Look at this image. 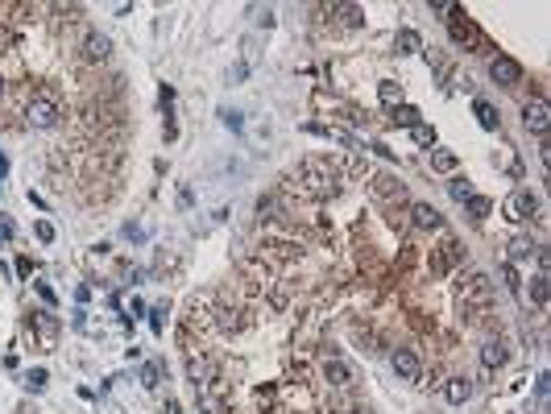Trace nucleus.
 I'll return each instance as SVG.
<instances>
[{
	"instance_id": "ddd939ff",
	"label": "nucleus",
	"mask_w": 551,
	"mask_h": 414,
	"mask_svg": "<svg viewBox=\"0 0 551 414\" xmlns=\"http://www.w3.org/2000/svg\"><path fill=\"white\" fill-rule=\"evenodd\" d=\"M187 377H191V385L195 390H208L212 381H216V369H212V360H187Z\"/></svg>"
},
{
	"instance_id": "393cba45",
	"label": "nucleus",
	"mask_w": 551,
	"mask_h": 414,
	"mask_svg": "<svg viewBox=\"0 0 551 414\" xmlns=\"http://www.w3.org/2000/svg\"><path fill=\"white\" fill-rule=\"evenodd\" d=\"M410 137H414V145H423V150H435V129H431L427 120H419V125L410 129Z\"/></svg>"
},
{
	"instance_id": "9b49d317",
	"label": "nucleus",
	"mask_w": 551,
	"mask_h": 414,
	"mask_svg": "<svg viewBox=\"0 0 551 414\" xmlns=\"http://www.w3.org/2000/svg\"><path fill=\"white\" fill-rule=\"evenodd\" d=\"M108 50H112V46H108V38H104V33H95V29H91V33L83 38V46H79L83 63H104V58H108Z\"/></svg>"
},
{
	"instance_id": "4468645a",
	"label": "nucleus",
	"mask_w": 551,
	"mask_h": 414,
	"mask_svg": "<svg viewBox=\"0 0 551 414\" xmlns=\"http://www.w3.org/2000/svg\"><path fill=\"white\" fill-rule=\"evenodd\" d=\"M444 398H448L452 406H465L472 398V381L469 377H448V381H444Z\"/></svg>"
},
{
	"instance_id": "2f4dec72",
	"label": "nucleus",
	"mask_w": 551,
	"mask_h": 414,
	"mask_svg": "<svg viewBox=\"0 0 551 414\" xmlns=\"http://www.w3.org/2000/svg\"><path fill=\"white\" fill-rule=\"evenodd\" d=\"M46 381H50V377H46V369H33V373L25 377V385H29V390H46Z\"/></svg>"
},
{
	"instance_id": "9d476101",
	"label": "nucleus",
	"mask_w": 551,
	"mask_h": 414,
	"mask_svg": "<svg viewBox=\"0 0 551 414\" xmlns=\"http://www.w3.org/2000/svg\"><path fill=\"white\" fill-rule=\"evenodd\" d=\"M410 224H414L419 232H440V228H444V216H440L431 203H414V207H410Z\"/></svg>"
},
{
	"instance_id": "a211bd4d",
	"label": "nucleus",
	"mask_w": 551,
	"mask_h": 414,
	"mask_svg": "<svg viewBox=\"0 0 551 414\" xmlns=\"http://www.w3.org/2000/svg\"><path fill=\"white\" fill-rule=\"evenodd\" d=\"M373 195H378V199H390V195L402 199V182H398L394 174H378V178H373Z\"/></svg>"
},
{
	"instance_id": "412c9836",
	"label": "nucleus",
	"mask_w": 551,
	"mask_h": 414,
	"mask_svg": "<svg viewBox=\"0 0 551 414\" xmlns=\"http://www.w3.org/2000/svg\"><path fill=\"white\" fill-rule=\"evenodd\" d=\"M456 166H460V158H456L452 150H431V170H435V174H452Z\"/></svg>"
},
{
	"instance_id": "a878e982",
	"label": "nucleus",
	"mask_w": 551,
	"mask_h": 414,
	"mask_svg": "<svg viewBox=\"0 0 551 414\" xmlns=\"http://www.w3.org/2000/svg\"><path fill=\"white\" fill-rule=\"evenodd\" d=\"M448 195H452L456 203H465V199L472 195V182L465 178V174H456V178H448Z\"/></svg>"
},
{
	"instance_id": "5701e85b",
	"label": "nucleus",
	"mask_w": 551,
	"mask_h": 414,
	"mask_svg": "<svg viewBox=\"0 0 551 414\" xmlns=\"http://www.w3.org/2000/svg\"><path fill=\"white\" fill-rule=\"evenodd\" d=\"M378 99H382V104H386V108H398V104H402V83H378Z\"/></svg>"
},
{
	"instance_id": "aec40b11",
	"label": "nucleus",
	"mask_w": 551,
	"mask_h": 414,
	"mask_svg": "<svg viewBox=\"0 0 551 414\" xmlns=\"http://www.w3.org/2000/svg\"><path fill=\"white\" fill-rule=\"evenodd\" d=\"M472 116H476V125H481L485 133H493V129H497V112H493V104L476 99V104H472Z\"/></svg>"
},
{
	"instance_id": "72a5a7b5",
	"label": "nucleus",
	"mask_w": 551,
	"mask_h": 414,
	"mask_svg": "<svg viewBox=\"0 0 551 414\" xmlns=\"http://www.w3.org/2000/svg\"><path fill=\"white\" fill-rule=\"evenodd\" d=\"M220 116H224V125H228L233 133H240V129H245V120H240V112H220Z\"/></svg>"
},
{
	"instance_id": "f704fd0d",
	"label": "nucleus",
	"mask_w": 551,
	"mask_h": 414,
	"mask_svg": "<svg viewBox=\"0 0 551 414\" xmlns=\"http://www.w3.org/2000/svg\"><path fill=\"white\" fill-rule=\"evenodd\" d=\"M162 315H166L162 307H154V311H150V331H154V335H162Z\"/></svg>"
},
{
	"instance_id": "f3484780",
	"label": "nucleus",
	"mask_w": 551,
	"mask_h": 414,
	"mask_svg": "<svg viewBox=\"0 0 551 414\" xmlns=\"http://www.w3.org/2000/svg\"><path fill=\"white\" fill-rule=\"evenodd\" d=\"M531 303H535V307H548L551 303V278L548 273H535V278H531Z\"/></svg>"
},
{
	"instance_id": "c85d7f7f",
	"label": "nucleus",
	"mask_w": 551,
	"mask_h": 414,
	"mask_svg": "<svg viewBox=\"0 0 551 414\" xmlns=\"http://www.w3.org/2000/svg\"><path fill=\"white\" fill-rule=\"evenodd\" d=\"M502 278H506V290H510V294H518V290H522V278H518V269H514L510 261L502 265Z\"/></svg>"
},
{
	"instance_id": "6e6552de",
	"label": "nucleus",
	"mask_w": 551,
	"mask_h": 414,
	"mask_svg": "<svg viewBox=\"0 0 551 414\" xmlns=\"http://www.w3.org/2000/svg\"><path fill=\"white\" fill-rule=\"evenodd\" d=\"M323 381H327L332 390H348V385H352V365H348L344 356H327V360H323Z\"/></svg>"
},
{
	"instance_id": "6ab92c4d",
	"label": "nucleus",
	"mask_w": 551,
	"mask_h": 414,
	"mask_svg": "<svg viewBox=\"0 0 551 414\" xmlns=\"http://www.w3.org/2000/svg\"><path fill=\"white\" fill-rule=\"evenodd\" d=\"M394 46H398V54H419V50H423V38H419L414 29H398Z\"/></svg>"
},
{
	"instance_id": "ea45409f",
	"label": "nucleus",
	"mask_w": 551,
	"mask_h": 414,
	"mask_svg": "<svg viewBox=\"0 0 551 414\" xmlns=\"http://www.w3.org/2000/svg\"><path fill=\"white\" fill-rule=\"evenodd\" d=\"M4 174H8V158H4V154H0V178H4Z\"/></svg>"
},
{
	"instance_id": "e433bc0d",
	"label": "nucleus",
	"mask_w": 551,
	"mask_h": 414,
	"mask_svg": "<svg viewBox=\"0 0 551 414\" xmlns=\"http://www.w3.org/2000/svg\"><path fill=\"white\" fill-rule=\"evenodd\" d=\"M141 377H146V385L154 390V385H157V365H146V373H141Z\"/></svg>"
},
{
	"instance_id": "4c0bfd02",
	"label": "nucleus",
	"mask_w": 551,
	"mask_h": 414,
	"mask_svg": "<svg viewBox=\"0 0 551 414\" xmlns=\"http://www.w3.org/2000/svg\"><path fill=\"white\" fill-rule=\"evenodd\" d=\"M17 273H21V278H29V273H33V261H29V257H21V261H17Z\"/></svg>"
},
{
	"instance_id": "f8f14e48",
	"label": "nucleus",
	"mask_w": 551,
	"mask_h": 414,
	"mask_svg": "<svg viewBox=\"0 0 551 414\" xmlns=\"http://www.w3.org/2000/svg\"><path fill=\"white\" fill-rule=\"evenodd\" d=\"M506 360H510V348H506L502 340H485V344H481V365H485V369H502Z\"/></svg>"
},
{
	"instance_id": "c9c22d12",
	"label": "nucleus",
	"mask_w": 551,
	"mask_h": 414,
	"mask_svg": "<svg viewBox=\"0 0 551 414\" xmlns=\"http://www.w3.org/2000/svg\"><path fill=\"white\" fill-rule=\"evenodd\" d=\"M452 8L456 4H448V0H431V13H440V17H452Z\"/></svg>"
},
{
	"instance_id": "c756f323",
	"label": "nucleus",
	"mask_w": 551,
	"mask_h": 414,
	"mask_svg": "<svg viewBox=\"0 0 551 414\" xmlns=\"http://www.w3.org/2000/svg\"><path fill=\"white\" fill-rule=\"evenodd\" d=\"M157 99H162V112H166V116H174V87H170V83H162Z\"/></svg>"
},
{
	"instance_id": "a19ab883",
	"label": "nucleus",
	"mask_w": 551,
	"mask_h": 414,
	"mask_svg": "<svg viewBox=\"0 0 551 414\" xmlns=\"http://www.w3.org/2000/svg\"><path fill=\"white\" fill-rule=\"evenodd\" d=\"M0 91H4V83H0Z\"/></svg>"
},
{
	"instance_id": "7c9ffc66",
	"label": "nucleus",
	"mask_w": 551,
	"mask_h": 414,
	"mask_svg": "<svg viewBox=\"0 0 551 414\" xmlns=\"http://www.w3.org/2000/svg\"><path fill=\"white\" fill-rule=\"evenodd\" d=\"M33 232H38V241H42V245H50V241H54V224H50V220H38V224H33Z\"/></svg>"
},
{
	"instance_id": "bb28decb",
	"label": "nucleus",
	"mask_w": 551,
	"mask_h": 414,
	"mask_svg": "<svg viewBox=\"0 0 551 414\" xmlns=\"http://www.w3.org/2000/svg\"><path fill=\"white\" fill-rule=\"evenodd\" d=\"M336 13L344 17V25H361V21H365V13H361L357 4H336Z\"/></svg>"
},
{
	"instance_id": "b1692460",
	"label": "nucleus",
	"mask_w": 551,
	"mask_h": 414,
	"mask_svg": "<svg viewBox=\"0 0 551 414\" xmlns=\"http://www.w3.org/2000/svg\"><path fill=\"white\" fill-rule=\"evenodd\" d=\"M465 212H469L472 220H485V216L493 212V203H489L485 195H469V199H465Z\"/></svg>"
},
{
	"instance_id": "473e14b6",
	"label": "nucleus",
	"mask_w": 551,
	"mask_h": 414,
	"mask_svg": "<svg viewBox=\"0 0 551 414\" xmlns=\"http://www.w3.org/2000/svg\"><path fill=\"white\" fill-rule=\"evenodd\" d=\"M33 290L42 294V303H46V307H54V303H59V294H54V290H50L46 282H33Z\"/></svg>"
},
{
	"instance_id": "4be33fe9",
	"label": "nucleus",
	"mask_w": 551,
	"mask_h": 414,
	"mask_svg": "<svg viewBox=\"0 0 551 414\" xmlns=\"http://www.w3.org/2000/svg\"><path fill=\"white\" fill-rule=\"evenodd\" d=\"M390 120L398 125V129H414V125H419V108H410V104H398Z\"/></svg>"
},
{
	"instance_id": "2eb2a0df",
	"label": "nucleus",
	"mask_w": 551,
	"mask_h": 414,
	"mask_svg": "<svg viewBox=\"0 0 551 414\" xmlns=\"http://www.w3.org/2000/svg\"><path fill=\"white\" fill-rule=\"evenodd\" d=\"M216 328L224 331V335H233V331L245 328V315H240V307H228V303H220V307H216Z\"/></svg>"
},
{
	"instance_id": "1a4fd4ad",
	"label": "nucleus",
	"mask_w": 551,
	"mask_h": 414,
	"mask_svg": "<svg viewBox=\"0 0 551 414\" xmlns=\"http://www.w3.org/2000/svg\"><path fill=\"white\" fill-rule=\"evenodd\" d=\"M460 290H465V303H472V307H489V298H493V282L485 273H469V282Z\"/></svg>"
},
{
	"instance_id": "7ed1b4c3",
	"label": "nucleus",
	"mask_w": 551,
	"mask_h": 414,
	"mask_svg": "<svg viewBox=\"0 0 551 414\" xmlns=\"http://www.w3.org/2000/svg\"><path fill=\"white\" fill-rule=\"evenodd\" d=\"M448 33H452V42H460V46H481V50H489V42H485V33L476 29V21H472L469 13H460V8H452Z\"/></svg>"
},
{
	"instance_id": "20e7f679",
	"label": "nucleus",
	"mask_w": 551,
	"mask_h": 414,
	"mask_svg": "<svg viewBox=\"0 0 551 414\" xmlns=\"http://www.w3.org/2000/svg\"><path fill=\"white\" fill-rule=\"evenodd\" d=\"M535 212H539V195H535L531 186L510 191V199H506V220H510V224H527Z\"/></svg>"
},
{
	"instance_id": "cd10ccee",
	"label": "nucleus",
	"mask_w": 551,
	"mask_h": 414,
	"mask_svg": "<svg viewBox=\"0 0 551 414\" xmlns=\"http://www.w3.org/2000/svg\"><path fill=\"white\" fill-rule=\"evenodd\" d=\"M257 216H261V220H274V216H278V199H274V195H261V199H257Z\"/></svg>"
},
{
	"instance_id": "39448f33",
	"label": "nucleus",
	"mask_w": 551,
	"mask_h": 414,
	"mask_svg": "<svg viewBox=\"0 0 551 414\" xmlns=\"http://www.w3.org/2000/svg\"><path fill=\"white\" fill-rule=\"evenodd\" d=\"M489 79L497 83V87H518L522 83V63L510 58V54H493L489 58Z\"/></svg>"
},
{
	"instance_id": "0eeeda50",
	"label": "nucleus",
	"mask_w": 551,
	"mask_h": 414,
	"mask_svg": "<svg viewBox=\"0 0 551 414\" xmlns=\"http://www.w3.org/2000/svg\"><path fill=\"white\" fill-rule=\"evenodd\" d=\"M390 365H394V373H398L402 381H419V377H423V360H419L410 348H394Z\"/></svg>"
},
{
	"instance_id": "f03ea898",
	"label": "nucleus",
	"mask_w": 551,
	"mask_h": 414,
	"mask_svg": "<svg viewBox=\"0 0 551 414\" xmlns=\"http://www.w3.org/2000/svg\"><path fill=\"white\" fill-rule=\"evenodd\" d=\"M299 178L307 182L303 191H307V195H315V199H323V195H336V170H327V166L315 162V158H307V162L299 166Z\"/></svg>"
},
{
	"instance_id": "f257e3e1",
	"label": "nucleus",
	"mask_w": 551,
	"mask_h": 414,
	"mask_svg": "<svg viewBox=\"0 0 551 414\" xmlns=\"http://www.w3.org/2000/svg\"><path fill=\"white\" fill-rule=\"evenodd\" d=\"M25 120H29L33 129H59L63 108H59V99H54L50 91H33V95H29V108H25Z\"/></svg>"
},
{
	"instance_id": "423d86ee",
	"label": "nucleus",
	"mask_w": 551,
	"mask_h": 414,
	"mask_svg": "<svg viewBox=\"0 0 551 414\" xmlns=\"http://www.w3.org/2000/svg\"><path fill=\"white\" fill-rule=\"evenodd\" d=\"M522 125H527V133H535V137H548V129H551V108H548V99H531V104H522Z\"/></svg>"
},
{
	"instance_id": "dca6fc26",
	"label": "nucleus",
	"mask_w": 551,
	"mask_h": 414,
	"mask_svg": "<svg viewBox=\"0 0 551 414\" xmlns=\"http://www.w3.org/2000/svg\"><path fill=\"white\" fill-rule=\"evenodd\" d=\"M535 253H539V245H535L531 237H514V241H510V253H506V261L518 265V261H531Z\"/></svg>"
},
{
	"instance_id": "58836bf2",
	"label": "nucleus",
	"mask_w": 551,
	"mask_h": 414,
	"mask_svg": "<svg viewBox=\"0 0 551 414\" xmlns=\"http://www.w3.org/2000/svg\"><path fill=\"white\" fill-rule=\"evenodd\" d=\"M166 414H183V411H178V402H174V398L166 402Z\"/></svg>"
}]
</instances>
